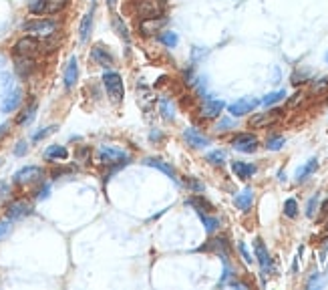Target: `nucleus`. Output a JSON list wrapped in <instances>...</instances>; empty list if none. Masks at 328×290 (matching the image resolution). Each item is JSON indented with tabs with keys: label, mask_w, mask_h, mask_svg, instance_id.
<instances>
[{
	"label": "nucleus",
	"mask_w": 328,
	"mask_h": 290,
	"mask_svg": "<svg viewBox=\"0 0 328 290\" xmlns=\"http://www.w3.org/2000/svg\"><path fill=\"white\" fill-rule=\"evenodd\" d=\"M326 87H328V77H324V79H320V81H316V83L312 85L314 93H316V91H322V89H326Z\"/></svg>",
	"instance_id": "8fccbe9b"
},
{
	"label": "nucleus",
	"mask_w": 328,
	"mask_h": 290,
	"mask_svg": "<svg viewBox=\"0 0 328 290\" xmlns=\"http://www.w3.org/2000/svg\"><path fill=\"white\" fill-rule=\"evenodd\" d=\"M70 0H28L26 10L30 16H57L69 8Z\"/></svg>",
	"instance_id": "7ed1b4c3"
},
{
	"label": "nucleus",
	"mask_w": 328,
	"mask_h": 290,
	"mask_svg": "<svg viewBox=\"0 0 328 290\" xmlns=\"http://www.w3.org/2000/svg\"><path fill=\"white\" fill-rule=\"evenodd\" d=\"M155 39H157V43L163 45L165 48H175L179 45V34H177L175 30H167V28H163Z\"/></svg>",
	"instance_id": "c85d7f7f"
},
{
	"label": "nucleus",
	"mask_w": 328,
	"mask_h": 290,
	"mask_svg": "<svg viewBox=\"0 0 328 290\" xmlns=\"http://www.w3.org/2000/svg\"><path fill=\"white\" fill-rule=\"evenodd\" d=\"M75 159L81 161V164H89V161H91V149L85 147V145H81V147L75 151Z\"/></svg>",
	"instance_id": "4c0bfd02"
},
{
	"label": "nucleus",
	"mask_w": 328,
	"mask_h": 290,
	"mask_svg": "<svg viewBox=\"0 0 328 290\" xmlns=\"http://www.w3.org/2000/svg\"><path fill=\"white\" fill-rule=\"evenodd\" d=\"M10 230H12V222H10L8 218L0 220V240H4V238L10 234Z\"/></svg>",
	"instance_id": "37998d69"
},
{
	"label": "nucleus",
	"mask_w": 328,
	"mask_h": 290,
	"mask_svg": "<svg viewBox=\"0 0 328 290\" xmlns=\"http://www.w3.org/2000/svg\"><path fill=\"white\" fill-rule=\"evenodd\" d=\"M61 23L57 19H48V16H32L23 23L24 34H32L37 39H50L59 32Z\"/></svg>",
	"instance_id": "f257e3e1"
},
{
	"label": "nucleus",
	"mask_w": 328,
	"mask_h": 290,
	"mask_svg": "<svg viewBox=\"0 0 328 290\" xmlns=\"http://www.w3.org/2000/svg\"><path fill=\"white\" fill-rule=\"evenodd\" d=\"M95 6H97V2L93 0V6H91V10L81 19V24H79V41L81 43H87L89 39H91V32H93V23H95Z\"/></svg>",
	"instance_id": "412c9836"
},
{
	"label": "nucleus",
	"mask_w": 328,
	"mask_h": 290,
	"mask_svg": "<svg viewBox=\"0 0 328 290\" xmlns=\"http://www.w3.org/2000/svg\"><path fill=\"white\" fill-rule=\"evenodd\" d=\"M8 193H10V184L2 179V182H0V200H2V197H6Z\"/></svg>",
	"instance_id": "3c124183"
},
{
	"label": "nucleus",
	"mask_w": 328,
	"mask_h": 290,
	"mask_svg": "<svg viewBox=\"0 0 328 290\" xmlns=\"http://www.w3.org/2000/svg\"><path fill=\"white\" fill-rule=\"evenodd\" d=\"M37 109H39V101H37V99H30L23 109H21V113L16 115L14 123H16V125H26V123H30V121L34 119V115H37Z\"/></svg>",
	"instance_id": "5701e85b"
},
{
	"label": "nucleus",
	"mask_w": 328,
	"mask_h": 290,
	"mask_svg": "<svg viewBox=\"0 0 328 290\" xmlns=\"http://www.w3.org/2000/svg\"><path fill=\"white\" fill-rule=\"evenodd\" d=\"M89 59L93 61L97 67H101V69H113V65H115V55L111 52V48L105 47L103 43H95L93 47H91V52H89Z\"/></svg>",
	"instance_id": "0eeeda50"
},
{
	"label": "nucleus",
	"mask_w": 328,
	"mask_h": 290,
	"mask_svg": "<svg viewBox=\"0 0 328 290\" xmlns=\"http://www.w3.org/2000/svg\"><path fill=\"white\" fill-rule=\"evenodd\" d=\"M59 127L57 125H48V127H43V129H39V131H34L32 133V143H39V141H43L47 135H50V133H54Z\"/></svg>",
	"instance_id": "e433bc0d"
},
{
	"label": "nucleus",
	"mask_w": 328,
	"mask_h": 290,
	"mask_svg": "<svg viewBox=\"0 0 328 290\" xmlns=\"http://www.w3.org/2000/svg\"><path fill=\"white\" fill-rule=\"evenodd\" d=\"M284 216L290 218V220H294V218L298 216V202L294 197H288L284 202Z\"/></svg>",
	"instance_id": "c9c22d12"
},
{
	"label": "nucleus",
	"mask_w": 328,
	"mask_h": 290,
	"mask_svg": "<svg viewBox=\"0 0 328 290\" xmlns=\"http://www.w3.org/2000/svg\"><path fill=\"white\" fill-rule=\"evenodd\" d=\"M24 99V93L21 87H14V89H10L6 97L2 99V105H0V111L2 113H14L19 107H21V103H23Z\"/></svg>",
	"instance_id": "4468645a"
},
{
	"label": "nucleus",
	"mask_w": 328,
	"mask_h": 290,
	"mask_svg": "<svg viewBox=\"0 0 328 290\" xmlns=\"http://www.w3.org/2000/svg\"><path fill=\"white\" fill-rule=\"evenodd\" d=\"M316 169H318V159H316V157H310L304 166H300V168L296 169V175H294V177H296L298 184H302V182H306Z\"/></svg>",
	"instance_id": "bb28decb"
},
{
	"label": "nucleus",
	"mask_w": 328,
	"mask_h": 290,
	"mask_svg": "<svg viewBox=\"0 0 328 290\" xmlns=\"http://www.w3.org/2000/svg\"><path fill=\"white\" fill-rule=\"evenodd\" d=\"M167 24V16H159V19H145L137 23V30L143 37H157Z\"/></svg>",
	"instance_id": "ddd939ff"
},
{
	"label": "nucleus",
	"mask_w": 328,
	"mask_h": 290,
	"mask_svg": "<svg viewBox=\"0 0 328 290\" xmlns=\"http://www.w3.org/2000/svg\"><path fill=\"white\" fill-rule=\"evenodd\" d=\"M202 250H211V252H215L217 256H224V254H230V244H228V238H226V236H217V238L210 240L208 246H202L199 252H202Z\"/></svg>",
	"instance_id": "a878e982"
},
{
	"label": "nucleus",
	"mask_w": 328,
	"mask_h": 290,
	"mask_svg": "<svg viewBox=\"0 0 328 290\" xmlns=\"http://www.w3.org/2000/svg\"><path fill=\"white\" fill-rule=\"evenodd\" d=\"M43 157H45V161H48V164H57V161H65V159L69 157V149H67L65 145L52 143V145H48L47 149H45V153H43Z\"/></svg>",
	"instance_id": "4be33fe9"
},
{
	"label": "nucleus",
	"mask_w": 328,
	"mask_h": 290,
	"mask_svg": "<svg viewBox=\"0 0 328 290\" xmlns=\"http://www.w3.org/2000/svg\"><path fill=\"white\" fill-rule=\"evenodd\" d=\"M143 164L145 166H149V168H155L159 169L161 173H165L169 179H173V182H179V177H177V171H175V168L169 164V161H165V159H161V157H145L143 159Z\"/></svg>",
	"instance_id": "aec40b11"
},
{
	"label": "nucleus",
	"mask_w": 328,
	"mask_h": 290,
	"mask_svg": "<svg viewBox=\"0 0 328 290\" xmlns=\"http://www.w3.org/2000/svg\"><path fill=\"white\" fill-rule=\"evenodd\" d=\"M159 113L165 121H173L175 119V107L171 103V99H159Z\"/></svg>",
	"instance_id": "2f4dec72"
},
{
	"label": "nucleus",
	"mask_w": 328,
	"mask_h": 290,
	"mask_svg": "<svg viewBox=\"0 0 328 290\" xmlns=\"http://www.w3.org/2000/svg\"><path fill=\"white\" fill-rule=\"evenodd\" d=\"M322 284H324V282H322V280H318V272H314L306 286H308V288H314V286H322Z\"/></svg>",
	"instance_id": "09e8293b"
},
{
	"label": "nucleus",
	"mask_w": 328,
	"mask_h": 290,
	"mask_svg": "<svg viewBox=\"0 0 328 290\" xmlns=\"http://www.w3.org/2000/svg\"><path fill=\"white\" fill-rule=\"evenodd\" d=\"M111 24H113V30L117 32V37L125 43V45H129L131 43V34H129V28H127V24L123 21V16H119V14H113V19H111Z\"/></svg>",
	"instance_id": "cd10ccee"
},
{
	"label": "nucleus",
	"mask_w": 328,
	"mask_h": 290,
	"mask_svg": "<svg viewBox=\"0 0 328 290\" xmlns=\"http://www.w3.org/2000/svg\"><path fill=\"white\" fill-rule=\"evenodd\" d=\"M238 252H240V256L244 258V262H246V264H252V262H254V258H252V254H250V250H248L246 242H238Z\"/></svg>",
	"instance_id": "a19ab883"
},
{
	"label": "nucleus",
	"mask_w": 328,
	"mask_h": 290,
	"mask_svg": "<svg viewBox=\"0 0 328 290\" xmlns=\"http://www.w3.org/2000/svg\"><path fill=\"white\" fill-rule=\"evenodd\" d=\"M149 139H151V141H155V143H159V141H163V133H161L159 129H151Z\"/></svg>",
	"instance_id": "de8ad7c7"
},
{
	"label": "nucleus",
	"mask_w": 328,
	"mask_h": 290,
	"mask_svg": "<svg viewBox=\"0 0 328 290\" xmlns=\"http://www.w3.org/2000/svg\"><path fill=\"white\" fill-rule=\"evenodd\" d=\"M45 177V169L41 166H24L21 168L14 175H12V184L16 186H28L34 182H41Z\"/></svg>",
	"instance_id": "6e6552de"
},
{
	"label": "nucleus",
	"mask_w": 328,
	"mask_h": 290,
	"mask_svg": "<svg viewBox=\"0 0 328 290\" xmlns=\"http://www.w3.org/2000/svg\"><path fill=\"white\" fill-rule=\"evenodd\" d=\"M254 252H256L258 264L262 266V274L266 276V272L272 270V256H270V252H268V248H266V244H264L262 238H256V240H254Z\"/></svg>",
	"instance_id": "a211bd4d"
},
{
	"label": "nucleus",
	"mask_w": 328,
	"mask_h": 290,
	"mask_svg": "<svg viewBox=\"0 0 328 290\" xmlns=\"http://www.w3.org/2000/svg\"><path fill=\"white\" fill-rule=\"evenodd\" d=\"M318 202H320V195H318V193H314V195L308 200V204H306V216L308 218H314L316 208H318Z\"/></svg>",
	"instance_id": "58836bf2"
},
{
	"label": "nucleus",
	"mask_w": 328,
	"mask_h": 290,
	"mask_svg": "<svg viewBox=\"0 0 328 290\" xmlns=\"http://www.w3.org/2000/svg\"><path fill=\"white\" fill-rule=\"evenodd\" d=\"M186 204H189L195 212H208V214H211L213 212V206H211L210 202L204 197V195H193V197H189Z\"/></svg>",
	"instance_id": "7c9ffc66"
},
{
	"label": "nucleus",
	"mask_w": 328,
	"mask_h": 290,
	"mask_svg": "<svg viewBox=\"0 0 328 290\" xmlns=\"http://www.w3.org/2000/svg\"><path fill=\"white\" fill-rule=\"evenodd\" d=\"M97 161L101 164V166H107V168H111V171H117L121 169L123 166H127L129 161H131V157H129V153L125 151V149H121L117 145H99V149H97Z\"/></svg>",
	"instance_id": "f03ea898"
},
{
	"label": "nucleus",
	"mask_w": 328,
	"mask_h": 290,
	"mask_svg": "<svg viewBox=\"0 0 328 290\" xmlns=\"http://www.w3.org/2000/svg\"><path fill=\"white\" fill-rule=\"evenodd\" d=\"M43 52V43L41 39L32 34H23L14 45H12V57H30L37 59Z\"/></svg>",
	"instance_id": "423d86ee"
},
{
	"label": "nucleus",
	"mask_w": 328,
	"mask_h": 290,
	"mask_svg": "<svg viewBox=\"0 0 328 290\" xmlns=\"http://www.w3.org/2000/svg\"><path fill=\"white\" fill-rule=\"evenodd\" d=\"M324 63H326V65H328V50H326V52H324Z\"/></svg>",
	"instance_id": "5fc2aeb1"
},
{
	"label": "nucleus",
	"mask_w": 328,
	"mask_h": 290,
	"mask_svg": "<svg viewBox=\"0 0 328 290\" xmlns=\"http://www.w3.org/2000/svg\"><path fill=\"white\" fill-rule=\"evenodd\" d=\"M234 206L240 212H248V210L254 206V190H252V188L242 190V192L234 197Z\"/></svg>",
	"instance_id": "b1692460"
},
{
	"label": "nucleus",
	"mask_w": 328,
	"mask_h": 290,
	"mask_svg": "<svg viewBox=\"0 0 328 290\" xmlns=\"http://www.w3.org/2000/svg\"><path fill=\"white\" fill-rule=\"evenodd\" d=\"M284 97H286V91H284V89H280V91H272V93H268L266 97H262V99H260V105H264V107H272V105L280 103Z\"/></svg>",
	"instance_id": "473e14b6"
},
{
	"label": "nucleus",
	"mask_w": 328,
	"mask_h": 290,
	"mask_svg": "<svg viewBox=\"0 0 328 290\" xmlns=\"http://www.w3.org/2000/svg\"><path fill=\"white\" fill-rule=\"evenodd\" d=\"M206 52H208V50H204L202 47H193V50H191V59H193V63H197L202 57H206Z\"/></svg>",
	"instance_id": "49530a36"
},
{
	"label": "nucleus",
	"mask_w": 328,
	"mask_h": 290,
	"mask_svg": "<svg viewBox=\"0 0 328 290\" xmlns=\"http://www.w3.org/2000/svg\"><path fill=\"white\" fill-rule=\"evenodd\" d=\"M0 164H2V159H0Z\"/></svg>",
	"instance_id": "6e6d98bb"
},
{
	"label": "nucleus",
	"mask_w": 328,
	"mask_h": 290,
	"mask_svg": "<svg viewBox=\"0 0 328 290\" xmlns=\"http://www.w3.org/2000/svg\"><path fill=\"white\" fill-rule=\"evenodd\" d=\"M282 115V109H270L266 113H256L252 119H250V127H258V129H264V127H270L274 125L276 121L280 119Z\"/></svg>",
	"instance_id": "f3484780"
},
{
	"label": "nucleus",
	"mask_w": 328,
	"mask_h": 290,
	"mask_svg": "<svg viewBox=\"0 0 328 290\" xmlns=\"http://www.w3.org/2000/svg\"><path fill=\"white\" fill-rule=\"evenodd\" d=\"M101 83L107 91V97L113 101V103H121L123 97H125V83H123V77L121 72L113 71V69H107L101 77Z\"/></svg>",
	"instance_id": "39448f33"
},
{
	"label": "nucleus",
	"mask_w": 328,
	"mask_h": 290,
	"mask_svg": "<svg viewBox=\"0 0 328 290\" xmlns=\"http://www.w3.org/2000/svg\"><path fill=\"white\" fill-rule=\"evenodd\" d=\"M226 109V103L222 99H204V103L199 105V117L202 119H217L222 115V111Z\"/></svg>",
	"instance_id": "9d476101"
},
{
	"label": "nucleus",
	"mask_w": 328,
	"mask_h": 290,
	"mask_svg": "<svg viewBox=\"0 0 328 290\" xmlns=\"http://www.w3.org/2000/svg\"><path fill=\"white\" fill-rule=\"evenodd\" d=\"M26 151H28V143H26L24 139L14 145V155H16V157H23V155H26Z\"/></svg>",
	"instance_id": "a18cd8bd"
},
{
	"label": "nucleus",
	"mask_w": 328,
	"mask_h": 290,
	"mask_svg": "<svg viewBox=\"0 0 328 290\" xmlns=\"http://www.w3.org/2000/svg\"><path fill=\"white\" fill-rule=\"evenodd\" d=\"M186 188H189L191 192H195V193L204 192V184H199L195 177H188V179H186Z\"/></svg>",
	"instance_id": "c03bdc74"
},
{
	"label": "nucleus",
	"mask_w": 328,
	"mask_h": 290,
	"mask_svg": "<svg viewBox=\"0 0 328 290\" xmlns=\"http://www.w3.org/2000/svg\"><path fill=\"white\" fill-rule=\"evenodd\" d=\"M32 214V204L26 202V200H14L10 202L6 208H4V216L8 218L10 222H16V220H24L26 216Z\"/></svg>",
	"instance_id": "1a4fd4ad"
},
{
	"label": "nucleus",
	"mask_w": 328,
	"mask_h": 290,
	"mask_svg": "<svg viewBox=\"0 0 328 290\" xmlns=\"http://www.w3.org/2000/svg\"><path fill=\"white\" fill-rule=\"evenodd\" d=\"M258 105H260L258 99H252V97H242V99L234 101L232 105H228V111H230V115H232V117H244V115L252 113V111H254Z\"/></svg>",
	"instance_id": "f8f14e48"
},
{
	"label": "nucleus",
	"mask_w": 328,
	"mask_h": 290,
	"mask_svg": "<svg viewBox=\"0 0 328 290\" xmlns=\"http://www.w3.org/2000/svg\"><path fill=\"white\" fill-rule=\"evenodd\" d=\"M133 12L139 21L167 16V2L165 0H133Z\"/></svg>",
	"instance_id": "20e7f679"
},
{
	"label": "nucleus",
	"mask_w": 328,
	"mask_h": 290,
	"mask_svg": "<svg viewBox=\"0 0 328 290\" xmlns=\"http://www.w3.org/2000/svg\"><path fill=\"white\" fill-rule=\"evenodd\" d=\"M77 81H79V59H77L75 55H70L69 61H67V65H65V72H63L65 89H67V91L75 89Z\"/></svg>",
	"instance_id": "dca6fc26"
},
{
	"label": "nucleus",
	"mask_w": 328,
	"mask_h": 290,
	"mask_svg": "<svg viewBox=\"0 0 328 290\" xmlns=\"http://www.w3.org/2000/svg\"><path fill=\"white\" fill-rule=\"evenodd\" d=\"M232 171H234L235 177L240 179H250L256 175L258 168L254 164H246V161H232Z\"/></svg>",
	"instance_id": "393cba45"
},
{
	"label": "nucleus",
	"mask_w": 328,
	"mask_h": 290,
	"mask_svg": "<svg viewBox=\"0 0 328 290\" xmlns=\"http://www.w3.org/2000/svg\"><path fill=\"white\" fill-rule=\"evenodd\" d=\"M234 119H230V117H222V119L217 121V125H215V131H220V133H224V131H230V129H234Z\"/></svg>",
	"instance_id": "79ce46f5"
},
{
	"label": "nucleus",
	"mask_w": 328,
	"mask_h": 290,
	"mask_svg": "<svg viewBox=\"0 0 328 290\" xmlns=\"http://www.w3.org/2000/svg\"><path fill=\"white\" fill-rule=\"evenodd\" d=\"M107 6H109L111 10H115V8H117V0H107Z\"/></svg>",
	"instance_id": "864d4df0"
},
{
	"label": "nucleus",
	"mask_w": 328,
	"mask_h": 290,
	"mask_svg": "<svg viewBox=\"0 0 328 290\" xmlns=\"http://www.w3.org/2000/svg\"><path fill=\"white\" fill-rule=\"evenodd\" d=\"M8 129H10V123H2V125H0V137H2V135H6V133H8Z\"/></svg>",
	"instance_id": "603ef678"
},
{
	"label": "nucleus",
	"mask_w": 328,
	"mask_h": 290,
	"mask_svg": "<svg viewBox=\"0 0 328 290\" xmlns=\"http://www.w3.org/2000/svg\"><path fill=\"white\" fill-rule=\"evenodd\" d=\"M184 139H186V143L189 147H193V149H204V147H208L210 145V137H206L202 131H197L195 127H188V129H184Z\"/></svg>",
	"instance_id": "6ab92c4d"
},
{
	"label": "nucleus",
	"mask_w": 328,
	"mask_h": 290,
	"mask_svg": "<svg viewBox=\"0 0 328 290\" xmlns=\"http://www.w3.org/2000/svg\"><path fill=\"white\" fill-rule=\"evenodd\" d=\"M258 137L254 133H238L232 139V147L240 153H254L258 149Z\"/></svg>",
	"instance_id": "9b49d317"
},
{
	"label": "nucleus",
	"mask_w": 328,
	"mask_h": 290,
	"mask_svg": "<svg viewBox=\"0 0 328 290\" xmlns=\"http://www.w3.org/2000/svg\"><path fill=\"white\" fill-rule=\"evenodd\" d=\"M197 216H199V220H202V224H204V228H206V232L208 234H215L217 230H220V226H222V222L217 220L215 216H210L208 212H197Z\"/></svg>",
	"instance_id": "c756f323"
},
{
	"label": "nucleus",
	"mask_w": 328,
	"mask_h": 290,
	"mask_svg": "<svg viewBox=\"0 0 328 290\" xmlns=\"http://www.w3.org/2000/svg\"><path fill=\"white\" fill-rule=\"evenodd\" d=\"M48 193H50V184H41L34 192H32V195H34V200L37 202H43V200H47Z\"/></svg>",
	"instance_id": "ea45409f"
},
{
	"label": "nucleus",
	"mask_w": 328,
	"mask_h": 290,
	"mask_svg": "<svg viewBox=\"0 0 328 290\" xmlns=\"http://www.w3.org/2000/svg\"><path fill=\"white\" fill-rule=\"evenodd\" d=\"M14 71H16V75H19L23 81H28V79L37 72V59H30V57H14Z\"/></svg>",
	"instance_id": "2eb2a0df"
},
{
	"label": "nucleus",
	"mask_w": 328,
	"mask_h": 290,
	"mask_svg": "<svg viewBox=\"0 0 328 290\" xmlns=\"http://www.w3.org/2000/svg\"><path fill=\"white\" fill-rule=\"evenodd\" d=\"M206 159L210 161L211 166H224L226 159H228V153H226L224 149H213V151H210V153L206 155Z\"/></svg>",
	"instance_id": "72a5a7b5"
},
{
	"label": "nucleus",
	"mask_w": 328,
	"mask_h": 290,
	"mask_svg": "<svg viewBox=\"0 0 328 290\" xmlns=\"http://www.w3.org/2000/svg\"><path fill=\"white\" fill-rule=\"evenodd\" d=\"M284 145H286V137L284 135H270L266 139V149L268 151H280Z\"/></svg>",
	"instance_id": "f704fd0d"
}]
</instances>
